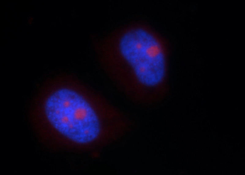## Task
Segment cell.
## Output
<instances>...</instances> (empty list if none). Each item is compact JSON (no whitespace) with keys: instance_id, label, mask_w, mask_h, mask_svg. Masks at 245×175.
I'll list each match as a JSON object with an SVG mask.
<instances>
[{"instance_id":"cell-1","label":"cell","mask_w":245,"mask_h":175,"mask_svg":"<svg viewBox=\"0 0 245 175\" xmlns=\"http://www.w3.org/2000/svg\"><path fill=\"white\" fill-rule=\"evenodd\" d=\"M118 49L130 71L133 99L151 102L163 97L167 89V57L160 37L145 26L134 25L121 34Z\"/></svg>"},{"instance_id":"cell-2","label":"cell","mask_w":245,"mask_h":175,"mask_svg":"<svg viewBox=\"0 0 245 175\" xmlns=\"http://www.w3.org/2000/svg\"><path fill=\"white\" fill-rule=\"evenodd\" d=\"M44 111L48 121L63 136L75 143L86 144L99 136L101 126L93 108L79 94L59 88L47 98Z\"/></svg>"},{"instance_id":"cell-3","label":"cell","mask_w":245,"mask_h":175,"mask_svg":"<svg viewBox=\"0 0 245 175\" xmlns=\"http://www.w3.org/2000/svg\"><path fill=\"white\" fill-rule=\"evenodd\" d=\"M29 19L28 20V22L29 24H31L32 23V22L33 20V18L32 17H29Z\"/></svg>"}]
</instances>
